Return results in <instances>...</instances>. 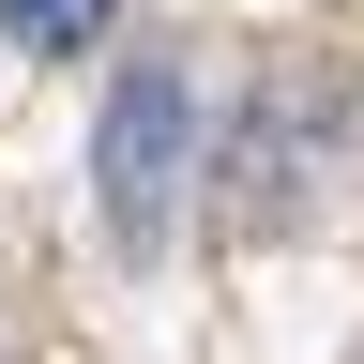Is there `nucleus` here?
I'll return each instance as SVG.
<instances>
[{
  "label": "nucleus",
  "mask_w": 364,
  "mask_h": 364,
  "mask_svg": "<svg viewBox=\"0 0 364 364\" xmlns=\"http://www.w3.org/2000/svg\"><path fill=\"white\" fill-rule=\"evenodd\" d=\"M182 182H198V91H182V61H122L107 122H91V213L122 258H167Z\"/></svg>",
  "instance_id": "f257e3e1"
},
{
  "label": "nucleus",
  "mask_w": 364,
  "mask_h": 364,
  "mask_svg": "<svg viewBox=\"0 0 364 364\" xmlns=\"http://www.w3.org/2000/svg\"><path fill=\"white\" fill-rule=\"evenodd\" d=\"M122 0H0V31L31 46V61H91V31H107Z\"/></svg>",
  "instance_id": "f03ea898"
}]
</instances>
